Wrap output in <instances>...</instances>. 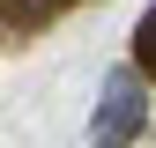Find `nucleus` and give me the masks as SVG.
<instances>
[{"label":"nucleus","mask_w":156,"mask_h":148,"mask_svg":"<svg viewBox=\"0 0 156 148\" xmlns=\"http://www.w3.org/2000/svg\"><path fill=\"white\" fill-rule=\"evenodd\" d=\"M134 59H141V74H156V8L134 22Z\"/></svg>","instance_id":"obj_2"},{"label":"nucleus","mask_w":156,"mask_h":148,"mask_svg":"<svg viewBox=\"0 0 156 148\" xmlns=\"http://www.w3.org/2000/svg\"><path fill=\"white\" fill-rule=\"evenodd\" d=\"M141 119H149L141 74H112V82L97 89V111H89V141H97V148H134Z\"/></svg>","instance_id":"obj_1"}]
</instances>
